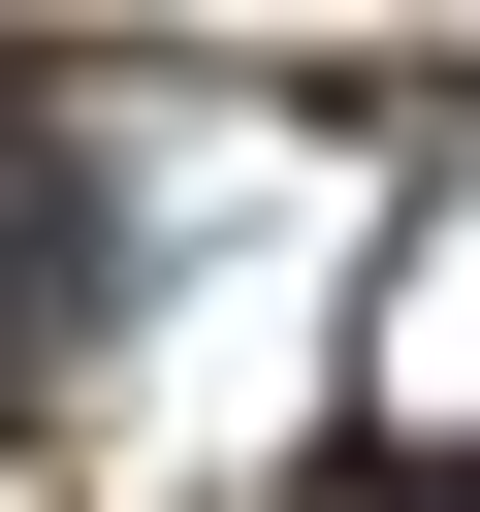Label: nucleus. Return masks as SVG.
<instances>
[{
	"mask_svg": "<svg viewBox=\"0 0 480 512\" xmlns=\"http://www.w3.org/2000/svg\"><path fill=\"white\" fill-rule=\"evenodd\" d=\"M352 512H480V448H352Z\"/></svg>",
	"mask_w": 480,
	"mask_h": 512,
	"instance_id": "nucleus-2",
	"label": "nucleus"
},
{
	"mask_svg": "<svg viewBox=\"0 0 480 512\" xmlns=\"http://www.w3.org/2000/svg\"><path fill=\"white\" fill-rule=\"evenodd\" d=\"M96 288H128V192H96V128H64L32 64H0V416H32L64 352H96Z\"/></svg>",
	"mask_w": 480,
	"mask_h": 512,
	"instance_id": "nucleus-1",
	"label": "nucleus"
}]
</instances>
